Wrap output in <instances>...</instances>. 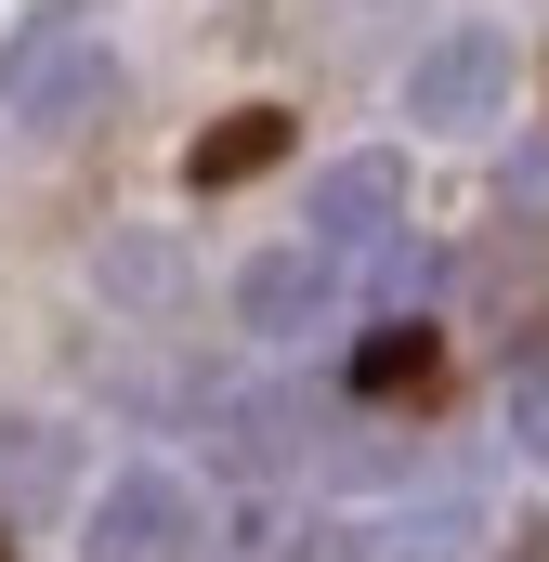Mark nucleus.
Segmentation results:
<instances>
[{"label":"nucleus","mask_w":549,"mask_h":562,"mask_svg":"<svg viewBox=\"0 0 549 562\" xmlns=\"http://www.w3.org/2000/svg\"><path fill=\"white\" fill-rule=\"evenodd\" d=\"M406 119L418 132H484L511 119V26H445L406 53Z\"/></svg>","instance_id":"nucleus-1"},{"label":"nucleus","mask_w":549,"mask_h":562,"mask_svg":"<svg viewBox=\"0 0 549 562\" xmlns=\"http://www.w3.org/2000/svg\"><path fill=\"white\" fill-rule=\"evenodd\" d=\"M301 249H314V262H380V249H406V170H393V157H340V170H314V196H301Z\"/></svg>","instance_id":"nucleus-2"},{"label":"nucleus","mask_w":549,"mask_h":562,"mask_svg":"<svg viewBox=\"0 0 549 562\" xmlns=\"http://www.w3.org/2000/svg\"><path fill=\"white\" fill-rule=\"evenodd\" d=\"M79 562H197V484H183V471H119V484L92 497Z\"/></svg>","instance_id":"nucleus-3"},{"label":"nucleus","mask_w":549,"mask_h":562,"mask_svg":"<svg viewBox=\"0 0 549 562\" xmlns=\"http://www.w3.org/2000/svg\"><path fill=\"white\" fill-rule=\"evenodd\" d=\"M340 262H314V249H262L249 276H236V327H262V340H314V327H340Z\"/></svg>","instance_id":"nucleus-4"},{"label":"nucleus","mask_w":549,"mask_h":562,"mask_svg":"<svg viewBox=\"0 0 549 562\" xmlns=\"http://www.w3.org/2000/svg\"><path fill=\"white\" fill-rule=\"evenodd\" d=\"M458 550H471V497H418L340 537V562H458Z\"/></svg>","instance_id":"nucleus-5"},{"label":"nucleus","mask_w":549,"mask_h":562,"mask_svg":"<svg viewBox=\"0 0 549 562\" xmlns=\"http://www.w3.org/2000/svg\"><path fill=\"white\" fill-rule=\"evenodd\" d=\"M66 471H79V431L0 419V510H53V497H66Z\"/></svg>","instance_id":"nucleus-6"},{"label":"nucleus","mask_w":549,"mask_h":562,"mask_svg":"<svg viewBox=\"0 0 549 562\" xmlns=\"http://www.w3.org/2000/svg\"><path fill=\"white\" fill-rule=\"evenodd\" d=\"M274 144H288V119H274V105H249V119H223V132L197 144V183H249V170H262Z\"/></svg>","instance_id":"nucleus-7"},{"label":"nucleus","mask_w":549,"mask_h":562,"mask_svg":"<svg viewBox=\"0 0 549 562\" xmlns=\"http://www.w3.org/2000/svg\"><path fill=\"white\" fill-rule=\"evenodd\" d=\"M354 380H367V393H418V380H432V327H418V314H393V327L354 353Z\"/></svg>","instance_id":"nucleus-8"},{"label":"nucleus","mask_w":549,"mask_h":562,"mask_svg":"<svg viewBox=\"0 0 549 562\" xmlns=\"http://www.w3.org/2000/svg\"><path fill=\"white\" fill-rule=\"evenodd\" d=\"M170 276H183L170 236H119V249H105V288H119V301H170Z\"/></svg>","instance_id":"nucleus-9"},{"label":"nucleus","mask_w":549,"mask_h":562,"mask_svg":"<svg viewBox=\"0 0 549 562\" xmlns=\"http://www.w3.org/2000/svg\"><path fill=\"white\" fill-rule=\"evenodd\" d=\"M497 419H511V445H537V458H549V353H524V367L497 380Z\"/></svg>","instance_id":"nucleus-10"},{"label":"nucleus","mask_w":549,"mask_h":562,"mask_svg":"<svg viewBox=\"0 0 549 562\" xmlns=\"http://www.w3.org/2000/svg\"><path fill=\"white\" fill-rule=\"evenodd\" d=\"M511 210H549V144H524V157H511Z\"/></svg>","instance_id":"nucleus-11"}]
</instances>
